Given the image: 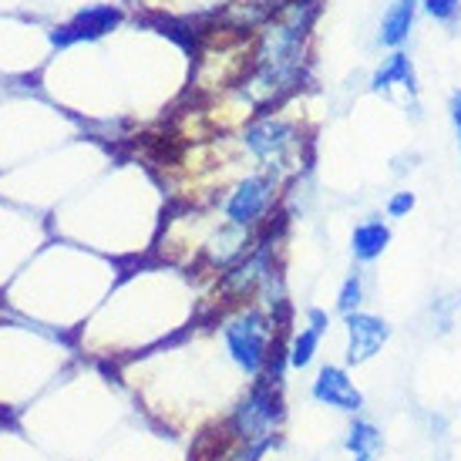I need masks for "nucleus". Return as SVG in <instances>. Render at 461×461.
I'll use <instances>...</instances> for the list:
<instances>
[{"mask_svg":"<svg viewBox=\"0 0 461 461\" xmlns=\"http://www.w3.org/2000/svg\"><path fill=\"white\" fill-rule=\"evenodd\" d=\"M414 14H418V0H391L384 17H381L377 44L381 48H401L408 41L411 27H414Z\"/></svg>","mask_w":461,"mask_h":461,"instance_id":"10","label":"nucleus"},{"mask_svg":"<svg viewBox=\"0 0 461 461\" xmlns=\"http://www.w3.org/2000/svg\"><path fill=\"white\" fill-rule=\"evenodd\" d=\"M276 189H280L276 176H246V179H240L232 185V193L226 195V203H222L226 222H236L243 230L259 226L269 216L273 203H276Z\"/></svg>","mask_w":461,"mask_h":461,"instance_id":"4","label":"nucleus"},{"mask_svg":"<svg viewBox=\"0 0 461 461\" xmlns=\"http://www.w3.org/2000/svg\"><path fill=\"white\" fill-rule=\"evenodd\" d=\"M219 333H222V347H226L230 360L249 377V384L259 381L273 350L280 344L276 340V321L263 307L243 303V307H236L232 313L222 317Z\"/></svg>","mask_w":461,"mask_h":461,"instance_id":"2","label":"nucleus"},{"mask_svg":"<svg viewBox=\"0 0 461 461\" xmlns=\"http://www.w3.org/2000/svg\"><path fill=\"white\" fill-rule=\"evenodd\" d=\"M394 85L408 88L411 95H418V75H414V65H411V58L404 51L391 54L371 77V91H387L394 88Z\"/></svg>","mask_w":461,"mask_h":461,"instance_id":"12","label":"nucleus"},{"mask_svg":"<svg viewBox=\"0 0 461 461\" xmlns=\"http://www.w3.org/2000/svg\"><path fill=\"white\" fill-rule=\"evenodd\" d=\"M387 246H391V226H387L381 216H371L354 226L350 253H354L357 263H374V259H381Z\"/></svg>","mask_w":461,"mask_h":461,"instance_id":"9","label":"nucleus"},{"mask_svg":"<svg viewBox=\"0 0 461 461\" xmlns=\"http://www.w3.org/2000/svg\"><path fill=\"white\" fill-rule=\"evenodd\" d=\"M411 209H414V193H394L391 199H387V216L391 219L408 216Z\"/></svg>","mask_w":461,"mask_h":461,"instance_id":"15","label":"nucleus"},{"mask_svg":"<svg viewBox=\"0 0 461 461\" xmlns=\"http://www.w3.org/2000/svg\"><path fill=\"white\" fill-rule=\"evenodd\" d=\"M344 448L350 451L354 461H377L381 451H384V435H381V428L374 421H367V418H354L350 428H347Z\"/></svg>","mask_w":461,"mask_h":461,"instance_id":"11","label":"nucleus"},{"mask_svg":"<svg viewBox=\"0 0 461 461\" xmlns=\"http://www.w3.org/2000/svg\"><path fill=\"white\" fill-rule=\"evenodd\" d=\"M310 397L323 408L340 411V414H360L364 411V391L354 384L347 367H337V364H327L317 371L313 384H310Z\"/></svg>","mask_w":461,"mask_h":461,"instance_id":"7","label":"nucleus"},{"mask_svg":"<svg viewBox=\"0 0 461 461\" xmlns=\"http://www.w3.org/2000/svg\"><path fill=\"white\" fill-rule=\"evenodd\" d=\"M273 276H276V273H273L269 249H257V253H249L246 259H240L236 267L222 273L219 290H222V296H226L230 303H240V307H243L246 300H257L259 290H263Z\"/></svg>","mask_w":461,"mask_h":461,"instance_id":"6","label":"nucleus"},{"mask_svg":"<svg viewBox=\"0 0 461 461\" xmlns=\"http://www.w3.org/2000/svg\"><path fill=\"white\" fill-rule=\"evenodd\" d=\"M280 424H283L280 387L267 384V381H253L249 391L240 397V404H236V408L230 411V418H226L222 445L267 455V451L273 448L276 435H280Z\"/></svg>","mask_w":461,"mask_h":461,"instance_id":"1","label":"nucleus"},{"mask_svg":"<svg viewBox=\"0 0 461 461\" xmlns=\"http://www.w3.org/2000/svg\"><path fill=\"white\" fill-rule=\"evenodd\" d=\"M330 330V313L327 310H307V327L296 330L286 344V357H290V367L294 371H307L310 364L317 360V350H321L323 333Z\"/></svg>","mask_w":461,"mask_h":461,"instance_id":"8","label":"nucleus"},{"mask_svg":"<svg viewBox=\"0 0 461 461\" xmlns=\"http://www.w3.org/2000/svg\"><path fill=\"white\" fill-rule=\"evenodd\" d=\"M421 7L428 11V17H435L441 24H455L461 14V0H421Z\"/></svg>","mask_w":461,"mask_h":461,"instance_id":"14","label":"nucleus"},{"mask_svg":"<svg viewBox=\"0 0 461 461\" xmlns=\"http://www.w3.org/2000/svg\"><path fill=\"white\" fill-rule=\"evenodd\" d=\"M243 145L257 155L269 172L300 166V131L290 122L263 118V122H257V125H249L243 131Z\"/></svg>","mask_w":461,"mask_h":461,"instance_id":"3","label":"nucleus"},{"mask_svg":"<svg viewBox=\"0 0 461 461\" xmlns=\"http://www.w3.org/2000/svg\"><path fill=\"white\" fill-rule=\"evenodd\" d=\"M360 303H364V276L350 273L344 280V286H340V294H337V310L347 317V313H357Z\"/></svg>","mask_w":461,"mask_h":461,"instance_id":"13","label":"nucleus"},{"mask_svg":"<svg viewBox=\"0 0 461 461\" xmlns=\"http://www.w3.org/2000/svg\"><path fill=\"white\" fill-rule=\"evenodd\" d=\"M344 327H347V350H344L347 367H360V364L374 360L384 350L387 340H391V327L377 313H364V310L347 313Z\"/></svg>","mask_w":461,"mask_h":461,"instance_id":"5","label":"nucleus"},{"mask_svg":"<svg viewBox=\"0 0 461 461\" xmlns=\"http://www.w3.org/2000/svg\"><path fill=\"white\" fill-rule=\"evenodd\" d=\"M448 115H451V129H455V141H458V152H461V91L451 95Z\"/></svg>","mask_w":461,"mask_h":461,"instance_id":"16","label":"nucleus"}]
</instances>
